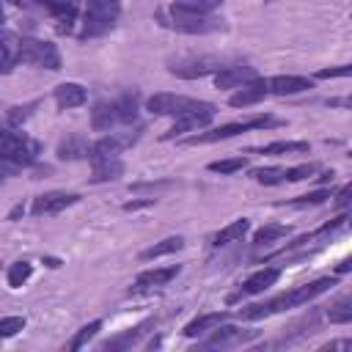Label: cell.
<instances>
[{
	"mask_svg": "<svg viewBox=\"0 0 352 352\" xmlns=\"http://www.w3.org/2000/svg\"><path fill=\"white\" fill-rule=\"evenodd\" d=\"M349 267H352V261H349V258H344V261L338 264V272H349Z\"/></svg>",
	"mask_w": 352,
	"mask_h": 352,
	"instance_id": "7bdbcfd3",
	"label": "cell"
},
{
	"mask_svg": "<svg viewBox=\"0 0 352 352\" xmlns=\"http://www.w3.org/2000/svg\"><path fill=\"white\" fill-rule=\"evenodd\" d=\"M182 248H184V239H182V236H165L162 242H157V245L146 248V250L140 253V258H143V261H151V258H160V256L176 253V250H182Z\"/></svg>",
	"mask_w": 352,
	"mask_h": 352,
	"instance_id": "603a6c76",
	"label": "cell"
},
{
	"mask_svg": "<svg viewBox=\"0 0 352 352\" xmlns=\"http://www.w3.org/2000/svg\"><path fill=\"white\" fill-rule=\"evenodd\" d=\"M19 60H25L30 66L50 69V72H58L60 69V52H58V47L50 44V41H38V38H25L22 41Z\"/></svg>",
	"mask_w": 352,
	"mask_h": 352,
	"instance_id": "8992f818",
	"label": "cell"
},
{
	"mask_svg": "<svg viewBox=\"0 0 352 352\" xmlns=\"http://www.w3.org/2000/svg\"><path fill=\"white\" fill-rule=\"evenodd\" d=\"M220 69V60L217 58H209V55H201V58H176L168 63V72L176 74V77H184V80H195V77H206L212 72Z\"/></svg>",
	"mask_w": 352,
	"mask_h": 352,
	"instance_id": "ba28073f",
	"label": "cell"
},
{
	"mask_svg": "<svg viewBox=\"0 0 352 352\" xmlns=\"http://www.w3.org/2000/svg\"><path fill=\"white\" fill-rule=\"evenodd\" d=\"M327 319H330L333 324H346V322H352V297L336 300V302L327 308Z\"/></svg>",
	"mask_w": 352,
	"mask_h": 352,
	"instance_id": "4316f807",
	"label": "cell"
},
{
	"mask_svg": "<svg viewBox=\"0 0 352 352\" xmlns=\"http://www.w3.org/2000/svg\"><path fill=\"white\" fill-rule=\"evenodd\" d=\"M151 324H154L151 319L140 322V324H138V327H132L129 333H124V336H118V338L107 341V344H104V349H126V346H135V344L140 341V336H146V333H148V327H151Z\"/></svg>",
	"mask_w": 352,
	"mask_h": 352,
	"instance_id": "cb8c5ba5",
	"label": "cell"
},
{
	"mask_svg": "<svg viewBox=\"0 0 352 352\" xmlns=\"http://www.w3.org/2000/svg\"><path fill=\"white\" fill-rule=\"evenodd\" d=\"M77 201H80V195H77V192L52 190V192H44V195H38V198L33 201L30 212H33L36 217H47V214H58V212H63L66 206H72V204H77Z\"/></svg>",
	"mask_w": 352,
	"mask_h": 352,
	"instance_id": "9c48e42d",
	"label": "cell"
},
{
	"mask_svg": "<svg viewBox=\"0 0 352 352\" xmlns=\"http://www.w3.org/2000/svg\"><path fill=\"white\" fill-rule=\"evenodd\" d=\"M179 275V264L173 267H157V270H146L135 278V292H151V289H162L168 286L173 278Z\"/></svg>",
	"mask_w": 352,
	"mask_h": 352,
	"instance_id": "4fadbf2b",
	"label": "cell"
},
{
	"mask_svg": "<svg viewBox=\"0 0 352 352\" xmlns=\"http://www.w3.org/2000/svg\"><path fill=\"white\" fill-rule=\"evenodd\" d=\"M275 118L270 116H256V118H248V121H231V124H223V126H214L212 132H204V135H192L190 143H214V140H226V138H234L239 132H248V129H264V126H272Z\"/></svg>",
	"mask_w": 352,
	"mask_h": 352,
	"instance_id": "52a82bcc",
	"label": "cell"
},
{
	"mask_svg": "<svg viewBox=\"0 0 352 352\" xmlns=\"http://www.w3.org/2000/svg\"><path fill=\"white\" fill-rule=\"evenodd\" d=\"M327 198H330V192H327V190H314V192H308V195L294 198V201H292V206H316V204H324Z\"/></svg>",
	"mask_w": 352,
	"mask_h": 352,
	"instance_id": "d590c367",
	"label": "cell"
},
{
	"mask_svg": "<svg viewBox=\"0 0 352 352\" xmlns=\"http://www.w3.org/2000/svg\"><path fill=\"white\" fill-rule=\"evenodd\" d=\"M0 25H3V6H0Z\"/></svg>",
	"mask_w": 352,
	"mask_h": 352,
	"instance_id": "ee69618b",
	"label": "cell"
},
{
	"mask_svg": "<svg viewBox=\"0 0 352 352\" xmlns=\"http://www.w3.org/2000/svg\"><path fill=\"white\" fill-rule=\"evenodd\" d=\"M308 88H311V80L300 77V74H275L267 80V94H275V96H292V94H302Z\"/></svg>",
	"mask_w": 352,
	"mask_h": 352,
	"instance_id": "8fae6325",
	"label": "cell"
},
{
	"mask_svg": "<svg viewBox=\"0 0 352 352\" xmlns=\"http://www.w3.org/2000/svg\"><path fill=\"white\" fill-rule=\"evenodd\" d=\"M319 168L314 165V162H305V165H297V168H289V170H283V179L286 182H302V179H308V176H314Z\"/></svg>",
	"mask_w": 352,
	"mask_h": 352,
	"instance_id": "e575fe53",
	"label": "cell"
},
{
	"mask_svg": "<svg viewBox=\"0 0 352 352\" xmlns=\"http://www.w3.org/2000/svg\"><path fill=\"white\" fill-rule=\"evenodd\" d=\"M138 118V94H124L113 102H99L94 107L91 124L96 132H107L118 124H132Z\"/></svg>",
	"mask_w": 352,
	"mask_h": 352,
	"instance_id": "6da1fadb",
	"label": "cell"
},
{
	"mask_svg": "<svg viewBox=\"0 0 352 352\" xmlns=\"http://www.w3.org/2000/svg\"><path fill=\"white\" fill-rule=\"evenodd\" d=\"M308 151V143L305 140H275L270 146L261 148V154H270V157H286V154H305Z\"/></svg>",
	"mask_w": 352,
	"mask_h": 352,
	"instance_id": "d4e9b609",
	"label": "cell"
},
{
	"mask_svg": "<svg viewBox=\"0 0 352 352\" xmlns=\"http://www.w3.org/2000/svg\"><path fill=\"white\" fill-rule=\"evenodd\" d=\"M333 286H336V278H319V280H311V283H302V286L292 289V292H289L292 308H297V305H305V302H311L314 297L324 294V292H327V289H333Z\"/></svg>",
	"mask_w": 352,
	"mask_h": 352,
	"instance_id": "2e32d148",
	"label": "cell"
},
{
	"mask_svg": "<svg viewBox=\"0 0 352 352\" xmlns=\"http://www.w3.org/2000/svg\"><path fill=\"white\" fill-rule=\"evenodd\" d=\"M88 143L82 140V138H66L60 146H58V157L60 160H82V157H88Z\"/></svg>",
	"mask_w": 352,
	"mask_h": 352,
	"instance_id": "484cf974",
	"label": "cell"
},
{
	"mask_svg": "<svg viewBox=\"0 0 352 352\" xmlns=\"http://www.w3.org/2000/svg\"><path fill=\"white\" fill-rule=\"evenodd\" d=\"M198 99H190V96H182V94H154L148 102H146V107L154 113V116H179V113H184L187 107H192Z\"/></svg>",
	"mask_w": 352,
	"mask_h": 352,
	"instance_id": "30bf717a",
	"label": "cell"
},
{
	"mask_svg": "<svg viewBox=\"0 0 352 352\" xmlns=\"http://www.w3.org/2000/svg\"><path fill=\"white\" fill-rule=\"evenodd\" d=\"M239 338H245V336H242V330L228 327V324H226V327H220V324H217V333H214L212 338H206L201 346H206V349H209V346H228V344H234V341H239Z\"/></svg>",
	"mask_w": 352,
	"mask_h": 352,
	"instance_id": "83f0119b",
	"label": "cell"
},
{
	"mask_svg": "<svg viewBox=\"0 0 352 352\" xmlns=\"http://www.w3.org/2000/svg\"><path fill=\"white\" fill-rule=\"evenodd\" d=\"M253 176H256L258 184H280V182H286L283 179V168H258V170H253Z\"/></svg>",
	"mask_w": 352,
	"mask_h": 352,
	"instance_id": "d6a6232c",
	"label": "cell"
},
{
	"mask_svg": "<svg viewBox=\"0 0 352 352\" xmlns=\"http://www.w3.org/2000/svg\"><path fill=\"white\" fill-rule=\"evenodd\" d=\"M19 330H25V316H3L0 319V338L16 336Z\"/></svg>",
	"mask_w": 352,
	"mask_h": 352,
	"instance_id": "836d02e7",
	"label": "cell"
},
{
	"mask_svg": "<svg viewBox=\"0 0 352 352\" xmlns=\"http://www.w3.org/2000/svg\"><path fill=\"white\" fill-rule=\"evenodd\" d=\"M160 19L162 25L179 30V33H214L223 28V22L206 11H192V8H182V6H173V8H165L160 11Z\"/></svg>",
	"mask_w": 352,
	"mask_h": 352,
	"instance_id": "7a4b0ae2",
	"label": "cell"
},
{
	"mask_svg": "<svg viewBox=\"0 0 352 352\" xmlns=\"http://www.w3.org/2000/svg\"><path fill=\"white\" fill-rule=\"evenodd\" d=\"M94 165V182H113L124 173V162L118 154H88Z\"/></svg>",
	"mask_w": 352,
	"mask_h": 352,
	"instance_id": "7c38bea8",
	"label": "cell"
},
{
	"mask_svg": "<svg viewBox=\"0 0 352 352\" xmlns=\"http://www.w3.org/2000/svg\"><path fill=\"white\" fill-rule=\"evenodd\" d=\"M19 47L22 41L11 30H0V74H8L19 63Z\"/></svg>",
	"mask_w": 352,
	"mask_h": 352,
	"instance_id": "e0dca14e",
	"label": "cell"
},
{
	"mask_svg": "<svg viewBox=\"0 0 352 352\" xmlns=\"http://www.w3.org/2000/svg\"><path fill=\"white\" fill-rule=\"evenodd\" d=\"M248 165L245 157H231V160H217V162H209V170L212 173H236Z\"/></svg>",
	"mask_w": 352,
	"mask_h": 352,
	"instance_id": "4dcf8cb0",
	"label": "cell"
},
{
	"mask_svg": "<svg viewBox=\"0 0 352 352\" xmlns=\"http://www.w3.org/2000/svg\"><path fill=\"white\" fill-rule=\"evenodd\" d=\"M214 113H217V107H214L212 102H195L192 107H187L184 113L176 116L173 126H170L162 138H165V140H173V138H182V135H187V132H198V129H204V126L214 118Z\"/></svg>",
	"mask_w": 352,
	"mask_h": 352,
	"instance_id": "5b68a950",
	"label": "cell"
},
{
	"mask_svg": "<svg viewBox=\"0 0 352 352\" xmlns=\"http://www.w3.org/2000/svg\"><path fill=\"white\" fill-rule=\"evenodd\" d=\"M253 77H256V72L250 66H242V63L239 66H223L214 74V85L217 88H239V85H245Z\"/></svg>",
	"mask_w": 352,
	"mask_h": 352,
	"instance_id": "ac0fdd59",
	"label": "cell"
},
{
	"mask_svg": "<svg viewBox=\"0 0 352 352\" xmlns=\"http://www.w3.org/2000/svg\"><path fill=\"white\" fill-rule=\"evenodd\" d=\"M14 3H19V0H14Z\"/></svg>",
	"mask_w": 352,
	"mask_h": 352,
	"instance_id": "f6af8a7d",
	"label": "cell"
},
{
	"mask_svg": "<svg viewBox=\"0 0 352 352\" xmlns=\"http://www.w3.org/2000/svg\"><path fill=\"white\" fill-rule=\"evenodd\" d=\"M85 102V88L77 85V82H60L55 88V104L60 110H72V107H80Z\"/></svg>",
	"mask_w": 352,
	"mask_h": 352,
	"instance_id": "d6986e66",
	"label": "cell"
},
{
	"mask_svg": "<svg viewBox=\"0 0 352 352\" xmlns=\"http://www.w3.org/2000/svg\"><path fill=\"white\" fill-rule=\"evenodd\" d=\"M22 212H25V209H22V206H14V209H11V214H8V220H16V217H19V214H22Z\"/></svg>",
	"mask_w": 352,
	"mask_h": 352,
	"instance_id": "b9f144b4",
	"label": "cell"
},
{
	"mask_svg": "<svg viewBox=\"0 0 352 352\" xmlns=\"http://www.w3.org/2000/svg\"><path fill=\"white\" fill-rule=\"evenodd\" d=\"M41 6H47L58 16L60 30H69V25L74 19V11H77V0H41Z\"/></svg>",
	"mask_w": 352,
	"mask_h": 352,
	"instance_id": "7402d4cb",
	"label": "cell"
},
{
	"mask_svg": "<svg viewBox=\"0 0 352 352\" xmlns=\"http://www.w3.org/2000/svg\"><path fill=\"white\" fill-rule=\"evenodd\" d=\"M286 234H289L286 226H261V228L253 234V245L261 248V245H270V242H275V239H280V236H286Z\"/></svg>",
	"mask_w": 352,
	"mask_h": 352,
	"instance_id": "f1b7e54d",
	"label": "cell"
},
{
	"mask_svg": "<svg viewBox=\"0 0 352 352\" xmlns=\"http://www.w3.org/2000/svg\"><path fill=\"white\" fill-rule=\"evenodd\" d=\"M349 195H352V187H349V184H344V187L338 190V195H336V206H341V209H344V206L349 204Z\"/></svg>",
	"mask_w": 352,
	"mask_h": 352,
	"instance_id": "ab89813d",
	"label": "cell"
},
{
	"mask_svg": "<svg viewBox=\"0 0 352 352\" xmlns=\"http://www.w3.org/2000/svg\"><path fill=\"white\" fill-rule=\"evenodd\" d=\"M352 69L344 63V66H338V69H322V72H316V77L319 80H330V77H346Z\"/></svg>",
	"mask_w": 352,
	"mask_h": 352,
	"instance_id": "f35d334b",
	"label": "cell"
},
{
	"mask_svg": "<svg viewBox=\"0 0 352 352\" xmlns=\"http://www.w3.org/2000/svg\"><path fill=\"white\" fill-rule=\"evenodd\" d=\"M264 96H267V80L253 77V80H248L245 85H239V91H234L228 102H231L234 107H250V104L261 102Z\"/></svg>",
	"mask_w": 352,
	"mask_h": 352,
	"instance_id": "9a60e30c",
	"label": "cell"
},
{
	"mask_svg": "<svg viewBox=\"0 0 352 352\" xmlns=\"http://www.w3.org/2000/svg\"><path fill=\"white\" fill-rule=\"evenodd\" d=\"M30 272H33V267H30L28 261H16V264H11V270H8V286L19 289V286L30 278Z\"/></svg>",
	"mask_w": 352,
	"mask_h": 352,
	"instance_id": "1f68e13d",
	"label": "cell"
},
{
	"mask_svg": "<svg viewBox=\"0 0 352 352\" xmlns=\"http://www.w3.org/2000/svg\"><path fill=\"white\" fill-rule=\"evenodd\" d=\"M176 6H182V8H192V11H206V14H212L223 0H173Z\"/></svg>",
	"mask_w": 352,
	"mask_h": 352,
	"instance_id": "8d00e7d4",
	"label": "cell"
},
{
	"mask_svg": "<svg viewBox=\"0 0 352 352\" xmlns=\"http://www.w3.org/2000/svg\"><path fill=\"white\" fill-rule=\"evenodd\" d=\"M36 157H38V143L36 140H30L25 132H16L14 126L0 129V160L19 168V165L36 162Z\"/></svg>",
	"mask_w": 352,
	"mask_h": 352,
	"instance_id": "3957f363",
	"label": "cell"
},
{
	"mask_svg": "<svg viewBox=\"0 0 352 352\" xmlns=\"http://www.w3.org/2000/svg\"><path fill=\"white\" fill-rule=\"evenodd\" d=\"M248 228H250V220H248V217H239V220H234V223H228L226 228H220V231L214 234V239H212V245H214V248H220V245H228V242H236V239H242V236L248 234Z\"/></svg>",
	"mask_w": 352,
	"mask_h": 352,
	"instance_id": "44dd1931",
	"label": "cell"
},
{
	"mask_svg": "<svg viewBox=\"0 0 352 352\" xmlns=\"http://www.w3.org/2000/svg\"><path fill=\"white\" fill-rule=\"evenodd\" d=\"M349 346H352V341H349V338H344V341H333V344H327V346H324V352H327V349H349Z\"/></svg>",
	"mask_w": 352,
	"mask_h": 352,
	"instance_id": "60d3db41",
	"label": "cell"
},
{
	"mask_svg": "<svg viewBox=\"0 0 352 352\" xmlns=\"http://www.w3.org/2000/svg\"><path fill=\"white\" fill-rule=\"evenodd\" d=\"M280 278V270L278 267H267V270H258V272H253L242 286H239V292L234 294V297H228L231 302L234 300H239V297H248V294H261L264 289H270L275 280Z\"/></svg>",
	"mask_w": 352,
	"mask_h": 352,
	"instance_id": "5bb4252c",
	"label": "cell"
},
{
	"mask_svg": "<svg viewBox=\"0 0 352 352\" xmlns=\"http://www.w3.org/2000/svg\"><path fill=\"white\" fill-rule=\"evenodd\" d=\"M102 330V319H94V322H88L85 327H80V333L72 338V344H69V349H80V346H85L96 333Z\"/></svg>",
	"mask_w": 352,
	"mask_h": 352,
	"instance_id": "f546056e",
	"label": "cell"
},
{
	"mask_svg": "<svg viewBox=\"0 0 352 352\" xmlns=\"http://www.w3.org/2000/svg\"><path fill=\"white\" fill-rule=\"evenodd\" d=\"M121 14V0H88L82 14V38H94L107 33Z\"/></svg>",
	"mask_w": 352,
	"mask_h": 352,
	"instance_id": "277c9868",
	"label": "cell"
},
{
	"mask_svg": "<svg viewBox=\"0 0 352 352\" xmlns=\"http://www.w3.org/2000/svg\"><path fill=\"white\" fill-rule=\"evenodd\" d=\"M226 322V314L220 311V314H201V316H195L192 322H187L184 324V336L187 338H195V336H204V333H209V330H214L217 324H223Z\"/></svg>",
	"mask_w": 352,
	"mask_h": 352,
	"instance_id": "ffe728a7",
	"label": "cell"
},
{
	"mask_svg": "<svg viewBox=\"0 0 352 352\" xmlns=\"http://www.w3.org/2000/svg\"><path fill=\"white\" fill-rule=\"evenodd\" d=\"M36 107V102H30V104H25V107H11V113H8V124L14 126V124H22L28 116H30V110Z\"/></svg>",
	"mask_w": 352,
	"mask_h": 352,
	"instance_id": "74e56055",
	"label": "cell"
}]
</instances>
